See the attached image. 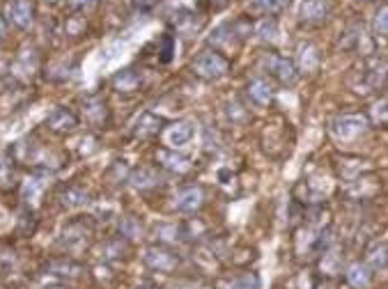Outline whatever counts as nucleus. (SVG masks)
Listing matches in <instances>:
<instances>
[{"label": "nucleus", "instance_id": "6", "mask_svg": "<svg viewBox=\"0 0 388 289\" xmlns=\"http://www.w3.org/2000/svg\"><path fill=\"white\" fill-rule=\"evenodd\" d=\"M266 69L281 85H294L296 78H298L296 67L287 58H281V55H269L266 58Z\"/></svg>", "mask_w": 388, "mask_h": 289}, {"label": "nucleus", "instance_id": "26", "mask_svg": "<svg viewBox=\"0 0 388 289\" xmlns=\"http://www.w3.org/2000/svg\"><path fill=\"white\" fill-rule=\"evenodd\" d=\"M285 5H287V0H253V9H257V12H262L266 16L278 14Z\"/></svg>", "mask_w": 388, "mask_h": 289}, {"label": "nucleus", "instance_id": "23", "mask_svg": "<svg viewBox=\"0 0 388 289\" xmlns=\"http://www.w3.org/2000/svg\"><path fill=\"white\" fill-rule=\"evenodd\" d=\"M298 65H301L303 72H315L317 65H320V53L313 44H303L298 48Z\"/></svg>", "mask_w": 388, "mask_h": 289}, {"label": "nucleus", "instance_id": "18", "mask_svg": "<svg viewBox=\"0 0 388 289\" xmlns=\"http://www.w3.org/2000/svg\"><path fill=\"white\" fill-rule=\"evenodd\" d=\"M48 271L53 276H60V278H69V280H78L83 273V266L76 264L74 260H55L48 264Z\"/></svg>", "mask_w": 388, "mask_h": 289}, {"label": "nucleus", "instance_id": "20", "mask_svg": "<svg viewBox=\"0 0 388 289\" xmlns=\"http://www.w3.org/2000/svg\"><path fill=\"white\" fill-rule=\"evenodd\" d=\"M113 87L117 92H134V89L141 87V76H138L134 69H124L113 78Z\"/></svg>", "mask_w": 388, "mask_h": 289}, {"label": "nucleus", "instance_id": "15", "mask_svg": "<svg viewBox=\"0 0 388 289\" xmlns=\"http://www.w3.org/2000/svg\"><path fill=\"white\" fill-rule=\"evenodd\" d=\"M158 131H161V117H156L152 113H143L134 126V136L141 138V141H149V138L158 136Z\"/></svg>", "mask_w": 388, "mask_h": 289}, {"label": "nucleus", "instance_id": "17", "mask_svg": "<svg viewBox=\"0 0 388 289\" xmlns=\"http://www.w3.org/2000/svg\"><path fill=\"white\" fill-rule=\"evenodd\" d=\"M87 191L83 186H76V184H69L65 186L63 191H60V202H63V207H69V209H74V207H83L87 202Z\"/></svg>", "mask_w": 388, "mask_h": 289}, {"label": "nucleus", "instance_id": "7", "mask_svg": "<svg viewBox=\"0 0 388 289\" xmlns=\"http://www.w3.org/2000/svg\"><path fill=\"white\" fill-rule=\"evenodd\" d=\"M46 126L55 133H72L78 126V117L74 115V111H69L67 106H58L53 108L46 117Z\"/></svg>", "mask_w": 388, "mask_h": 289}, {"label": "nucleus", "instance_id": "3", "mask_svg": "<svg viewBox=\"0 0 388 289\" xmlns=\"http://www.w3.org/2000/svg\"><path fill=\"white\" fill-rule=\"evenodd\" d=\"M90 239H92V227L85 221H74L65 227L60 246H63L67 253H83L90 246Z\"/></svg>", "mask_w": 388, "mask_h": 289}, {"label": "nucleus", "instance_id": "27", "mask_svg": "<svg viewBox=\"0 0 388 289\" xmlns=\"http://www.w3.org/2000/svg\"><path fill=\"white\" fill-rule=\"evenodd\" d=\"M374 33L382 35V37H388V5L377 9V14H374Z\"/></svg>", "mask_w": 388, "mask_h": 289}, {"label": "nucleus", "instance_id": "21", "mask_svg": "<svg viewBox=\"0 0 388 289\" xmlns=\"http://www.w3.org/2000/svg\"><path fill=\"white\" fill-rule=\"evenodd\" d=\"M367 266L372 271H388V244L374 246L370 253H367Z\"/></svg>", "mask_w": 388, "mask_h": 289}, {"label": "nucleus", "instance_id": "2", "mask_svg": "<svg viewBox=\"0 0 388 289\" xmlns=\"http://www.w3.org/2000/svg\"><path fill=\"white\" fill-rule=\"evenodd\" d=\"M191 72L198 78H203V81H218V78L227 76V72H230V62L218 51H203L191 62Z\"/></svg>", "mask_w": 388, "mask_h": 289}, {"label": "nucleus", "instance_id": "34", "mask_svg": "<svg viewBox=\"0 0 388 289\" xmlns=\"http://www.w3.org/2000/svg\"><path fill=\"white\" fill-rule=\"evenodd\" d=\"M46 3H51V5H55V3H58V0H46Z\"/></svg>", "mask_w": 388, "mask_h": 289}, {"label": "nucleus", "instance_id": "14", "mask_svg": "<svg viewBox=\"0 0 388 289\" xmlns=\"http://www.w3.org/2000/svg\"><path fill=\"white\" fill-rule=\"evenodd\" d=\"M83 113H85L87 122L92 124V126H97V129H104L108 122H111V115H108V106L102 102V99H92V102H85Z\"/></svg>", "mask_w": 388, "mask_h": 289}, {"label": "nucleus", "instance_id": "22", "mask_svg": "<svg viewBox=\"0 0 388 289\" xmlns=\"http://www.w3.org/2000/svg\"><path fill=\"white\" fill-rule=\"evenodd\" d=\"M16 184V170H14V161L7 154H0V188L7 191Z\"/></svg>", "mask_w": 388, "mask_h": 289}, {"label": "nucleus", "instance_id": "13", "mask_svg": "<svg viewBox=\"0 0 388 289\" xmlns=\"http://www.w3.org/2000/svg\"><path fill=\"white\" fill-rule=\"evenodd\" d=\"M248 97H251V102L257 106H269L274 102V87L266 78H253V81L248 83Z\"/></svg>", "mask_w": 388, "mask_h": 289}, {"label": "nucleus", "instance_id": "36", "mask_svg": "<svg viewBox=\"0 0 388 289\" xmlns=\"http://www.w3.org/2000/svg\"><path fill=\"white\" fill-rule=\"evenodd\" d=\"M182 289H191V287H182Z\"/></svg>", "mask_w": 388, "mask_h": 289}, {"label": "nucleus", "instance_id": "24", "mask_svg": "<svg viewBox=\"0 0 388 289\" xmlns=\"http://www.w3.org/2000/svg\"><path fill=\"white\" fill-rule=\"evenodd\" d=\"M129 182H131L136 188H141V191H147V188L158 184V177L154 170H149V168H141V170H136L131 177H129Z\"/></svg>", "mask_w": 388, "mask_h": 289}, {"label": "nucleus", "instance_id": "5", "mask_svg": "<svg viewBox=\"0 0 388 289\" xmlns=\"http://www.w3.org/2000/svg\"><path fill=\"white\" fill-rule=\"evenodd\" d=\"M367 126L370 124H367V119L363 115H343L333 122L331 131L338 141H354V138L367 131Z\"/></svg>", "mask_w": 388, "mask_h": 289}, {"label": "nucleus", "instance_id": "11", "mask_svg": "<svg viewBox=\"0 0 388 289\" xmlns=\"http://www.w3.org/2000/svg\"><path fill=\"white\" fill-rule=\"evenodd\" d=\"M191 138H193V124L191 122H175V124L168 126V131H166V143L173 149L188 145L191 143Z\"/></svg>", "mask_w": 388, "mask_h": 289}, {"label": "nucleus", "instance_id": "12", "mask_svg": "<svg viewBox=\"0 0 388 289\" xmlns=\"http://www.w3.org/2000/svg\"><path fill=\"white\" fill-rule=\"evenodd\" d=\"M156 161L161 163L166 170L177 173V175H186L188 170H191V163H188V158L179 156L177 152H171V149H158Z\"/></svg>", "mask_w": 388, "mask_h": 289}, {"label": "nucleus", "instance_id": "35", "mask_svg": "<svg viewBox=\"0 0 388 289\" xmlns=\"http://www.w3.org/2000/svg\"><path fill=\"white\" fill-rule=\"evenodd\" d=\"M313 289H324V287H320V285H317V287H313Z\"/></svg>", "mask_w": 388, "mask_h": 289}, {"label": "nucleus", "instance_id": "32", "mask_svg": "<svg viewBox=\"0 0 388 289\" xmlns=\"http://www.w3.org/2000/svg\"><path fill=\"white\" fill-rule=\"evenodd\" d=\"M138 289H158V287H154V285H143V287H138Z\"/></svg>", "mask_w": 388, "mask_h": 289}, {"label": "nucleus", "instance_id": "9", "mask_svg": "<svg viewBox=\"0 0 388 289\" xmlns=\"http://www.w3.org/2000/svg\"><path fill=\"white\" fill-rule=\"evenodd\" d=\"M35 0H12L9 3V21H12L16 28L28 30L35 23Z\"/></svg>", "mask_w": 388, "mask_h": 289}, {"label": "nucleus", "instance_id": "16", "mask_svg": "<svg viewBox=\"0 0 388 289\" xmlns=\"http://www.w3.org/2000/svg\"><path fill=\"white\" fill-rule=\"evenodd\" d=\"M347 283H350L354 289H367L372 283V268L363 262H354L350 268H347Z\"/></svg>", "mask_w": 388, "mask_h": 289}, {"label": "nucleus", "instance_id": "4", "mask_svg": "<svg viewBox=\"0 0 388 289\" xmlns=\"http://www.w3.org/2000/svg\"><path fill=\"white\" fill-rule=\"evenodd\" d=\"M145 266L158 273H175L179 266V255L166 246H149L145 251Z\"/></svg>", "mask_w": 388, "mask_h": 289}, {"label": "nucleus", "instance_id": "33", "mask_svg": "<svg viewBox=\"0 0 388 289\" xmlns=\"http://www.w3.org/2000/svg\"><path fill=\"white\" fill-rule=\"evenodd\" d=\"M46 289H67V287H58V285H55V287H46Z\"/></svg>", "mask_w": 388, "mask_h": 289}, {"label": "nucleus", "instance_id": "31", "mask_svg": "<svg viewBox=\"0 0 388 289\" xmlns=\"http://www.w3.org/2000/svg\"><path fill=\"white\" fill-rule=\"evenodd\" d=\"M3 37H5V23H3V18H0V42H3Z\"/></svg>", "mask_w": 388, "mask_h": 289}, {"label": "nucleus", "instance_id": "29", "mask_svg": "<svg viewBox=\"0 0 388 289\" xmlns=\"http://www.w3.org/2000/svg\"><path fill=\"white\" fill-rule=\"evenodd\" d=\"M97 5V0H67V7L72 9V12H87V9H92Z\"/></svg>", "mask_w": 388, "mask_h": 289}, {"label": "nucleus", "instance_id": "28", "mask_svg": "<svg viewBox=\"0 0 388 289\" xmlns=\"http://www.w3.org/2000/svg\"><path fill=\"white\" fill-rule=\"evenodd\" d=\"M372 119L379 126H388V99H384V102H379L374 106L372 111Z\"/></svg>", "mask_w": 388, "mask_h": 289}, {"label": "nucleus", "instance_id": "19", "mask_svg": "<svg viewBox=\"0 0 388 289\" xmlns=\"http://www.w3.org/2000/svg\"><path fill=\"white\" fill-rule=\"evenodd\" d=\"M218 289H260V278L255 273H239L232 278H225L218 285Z\"/></svg>", "mask_w": 388, "mask_h": 289}, {"label": "nucleus", "instance_id": "8", "mask_svg": "<svg viewBox=\"0 0 388 289\" xmlns=\"http://www.w3.org/2000/svg\"><path fill=\"white\" fill-rule=\"evenodd\" d=\"M205 205V191L200 186H186L175 195V209L182 214H195Z\"/></svg>", "mask_w": 388, "mask_h": 289}, {"label": "nucleus", "instance_id": "30", "mask_svg": "<svg viewBox=\"0 0 388 289\" xmlns=\"http://www.w3.org/2000/svg\"><path fill=\"white\" fill-rule=\"evenodd\" d=\"M171 51H173V37H166V48H163V62L171 60Z\"/></svg>", "mask_w": 388, "mask_h": 289}, {"label": "nucleus", "instance_id": "10", "mask_svg": "<svg viewBox=\"0 0 388 289\" xmlns=\"http://www.w3.org/2000/svg\"><path fill=\"white\" fill-rule=\"evenodd\" d=\"M333 12V0H301V18L303 21H324Z\"/></svg>", "mask_w": 388, "mask_h": 289}, {"label": "nucleus", "instance_id": "25", "mask_svg": "<svg viewBox=\"0 0 388 289\" xmlns=\"http://www.w3.org/2000/svg\"><path fill=\"white\" fill-rule=\"evenodd\" d=\"M255 35L264 39V42H274V39H278V23L274 16H264L260 23L255 26Z\"/></svg>", "mask_w": 388, "mask_h": 289}, {"label": "nucleus", "instance_id": "1", "mask_svg": "<svg viewBox=\"0 0 388 289\" xmlns=\"http://www.w3.org/2000/svg\"><path fill=\"white\" fill-rule=\"evenodd\" d=\"M388 81V62L382 58H367L361 65V72H358V83H354L356 92L370 94L382 89Z\"/></svg>", "mask_w": 388, "mask_h": 289}]
</instances>
